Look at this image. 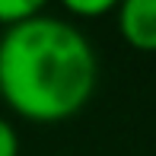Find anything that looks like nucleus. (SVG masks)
I'll return each mask as SVG.
<instances>
[{
    "instance_id": "1",
    "label": "nucleus",
    "mask_w": 156,
    "mask_h": 156,
    "mask_svg": "<svg viewBox=\"0 0 156 156\" xmlns=\"http://www.w3.org/2000/svg\"><path fill=\"white\" fill-rule=\"evenodd\" d=\"M99 61L76 26L35 16L0 35V99L32 124H58L86 108Z\"/></svg>"
},
{
    "instance_id": "2",
    "label": "nucleus",
    "mask_w": 156,
    "mask_h": 156,
    "mask_svg": "<svg viewBox=\"0 0 156 156\" xmlns=\"http://www.w3.org/2000/svg\"><path fill=\"white\" fill-rule=\"evenodd\" d=\"M115 16L121 38L134 51L156 54V0H121Z\"/></svg>"
},
{
    "instance_id": "3",
    "label": "nucleus",
    "mask_w": 156,
    "mask_h": 156,
    "mask_svg": "<svg viewBox=\"0 0 156 156\" xmlns=\"http://www.w3.org/2000/svg\"><path fill=\"white\" fill-rule=\"evenodd\" d=\"M45 6H48V0H0V26L10 29V26L29 23V19L41 16Z\"/></svg>"
},
{
    "instance_id": "5",
    "label": "nucleus",
    "mask_w": 156,
    "mask_h": 156,
    "mask_svg": "<svg viewBox=\"0 0 156 156\" xmlns=\"http://www.w3.org/2000/svg\"><path fill=\"white\" fill-rule=\"evenodd\" d=\"M0 156H19V134L6 118H0Z\"/></svg>"
},
{
    "instance_id": "4",
    "label": "nucleus",
    "mask_w": 156,
    "mask_h": 156,
    "mask_svg": "<svg viewBox=\"0 0 156 156\" xmlns=\"http://www.w3.org/2000/svg\"><path fill=\"white\" fill-rule=\"evenodd\" d=\"M121 0H61V6L73 16H83V19H96V16H105V13L118 10Z\"/></svg>"
}]
</instances>
